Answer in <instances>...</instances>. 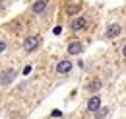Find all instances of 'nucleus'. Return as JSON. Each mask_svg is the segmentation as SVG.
Returning a JSON list of instances; mask_svg holds the SVG:
<instances>
[{"label": "nucleus", "instance_id": "6e6552de", "mask_svg": "<svg viewBox=\"0 0 126 119\" xmlns=\"http://www.w3.org/2000/svg\"><path fill=\"white\" fill-rule=\"evenodd\" d=\"M97 107H101V96H91L89 102H87V105H85V109H87V111H95Z\"/></svg>", "mask_w": 126, "mask_h": 119}, {"label": "nucleus", "instance_id": "7ed1b4c3", "mask_svg": "<svg viewBox=\"0 0 126 119\" xmlns=\"http://www.w3.org/2000/svg\"><path fill=\"white\" fill-rule=\"evenodd\" d=\"M85 24H87V20L83 18V16H79V18H74L72 22H70V30L72 31H79L85 28Z\"/></svg>", "mask_w": 126, "mask_h": 119}, {"label": "nucleus", "instance_id": "f03ea898", "mask_svg": "<svg viewBox=\"0 0 126 119\" xmlns=\"http://www.w3.org/2000/svg\"><path fill=\"white\" fill-rule=\"evenodd\" d=\"M14 78H16V70H14V68H6V70H2V72H0V86H8V84H12Z\"/></svg>", "mask_w": 126, "mask_h": 119}, {"label": "nucleus", "instance_id": "0eeeda50", "mask_svg": "<svg viewBox=\"0 0 126 119\" xmlns=\"http://www.w3.org/2000/svg\"><path fill=\"white\" fill-rule=\"evenodd\" d=\"M47 6H48L47 0H37V2L31 6V12H33V14H43V12L47 10Z\"/></svg>", "mask_w": 126, "mask_h": 119}, {"label": "nucleus", "instance_id": "39448f33", "mask_svg": "<svg viewBox=\"0 0 126 119\" xmlns=\"http://www.w3.org/2000/svg\"><path fill=\"white\" fill-rule=\"evenodd\" d=\"M72 68H74V64H72L70 60H60V62L56 64V72H58V74H68Z\"/></svg>", "mask_w": 126, "mask_h": 119}, {"label": "nucleus", "instance_id": "1a4fd4ad", "mask_svg": "<svg viewBox=\"0 0 126 119\" xmlns=\"http://www.w3.org/2000/svg\"><path fill=\"white\" fill-rule=\"evenodd\" d=\"M101 86H103L101 80H93V82L87 86V90H89V92H97V90H101Z\"/></svg>", "mask_w": 126, "mask_h": 119}, {"label": "nucleus", "instance_id": "9d476101", "mask_svg": "<svg viewBox=\"0 0 126 119\" xmlns=\"http://www.w3.org/2000/svg\"><path fill=\"white\" fill-rule=\"evenodd\" d=\"M50 115H52L54 119H58V117H62V111H60V109H52V113H50Z\"/></svg>", "mask_w": 126, "mask_h": 119}, {"label": "nucleus", "instance_id": "f257e3e1", "mask_svg": "<svg viewBox=\"0 0 126 119\" xmlns=\"http://www.w3.org/2000/svg\"><path fill=\"white\" fill-rule=\"evenodd\" d=\"M39 43H41V35H27L23 39V51L31 53V51H35L39 47Z\"/></svg>", "mask_w": 126, "mask_h": 119}, {"label": "nucleus", "instance_id": "9b49d317", "mask_svg": "<svg viewBox=\"0 0 126 119\" xmlns=\"http://www.w3.org/2000/svg\"><path fill=\"white\" fill-rule=\"evenodd\" d=\"M79 10V6H72V8H68V14H76Z\"/></svg>", "mask_w": 126, "mask_h": 119}, {"label": "nucleus", "instance_id": "20e7f679", "mask_svg": "<svg viewBox=\"0 0 126 119\" xmlns=\"http://www.w3.org/2000/svg\"><path fill=\"white\" fill-rule=\"evenodd\" d=\"M118 35H120V24H110L109 28H107L105 37H107V39H114V37H118Z\"/></svg>", "mask_w": 126, "mask_h": 119}, {"label": "nucleus", "instance_id": "4468645a", "mask_svg": "<svg viewBox=\"0 0 126 119\" xmlns=\"http://www.w3.org/2000/svg\"><path fill=\"white\" fill-rule=\"evenodd\" d=\"M58 119H62V117H58Z\"/></svg>", "mask_w": 126, "mask_h": 119}, {"label": "nucleus", "instance_id": "f8f14e48", "mask_svg": "<svg viewBox=\"0 0 126 119\" xmlns=\"http://www.w3.org/2000/svg\"><path fill=\"white\" fill-rule=\"evenodd\" d=\"M6 47H8L6 41H0V53H4V51H6Z\"/></svg>", "mask_w": 126, "mask_h": 119}, {"label": "nucleus", "instance_id": "ddd939ff", "mask_svg": "<svg viewBox=\"0 0 126 119\" xmlns=\"http://www.w3.org/2000/svg\"><path fill=\"white\" fill-rule=\"evenodd\" d=\"M4 6H6V0H0V10H4Z\"/></svg>", "mask_w": 126, "mask_h": 119}, {"label": "nucleus", "instance_id": "423d86ee", "mask_svg": "<svg viewBox=\"0 0 126 119\" xmlns=\"http://www.w3.org/2000/svg\"><path fill=\"white\" fill-rule=\"evenodd\" d=\"M68 53L70 55H81L83 53V45L79 43V41H70L68 43Z\"/></svg>", "mask_w": 126, "mask_h": 119}]
</instances>
